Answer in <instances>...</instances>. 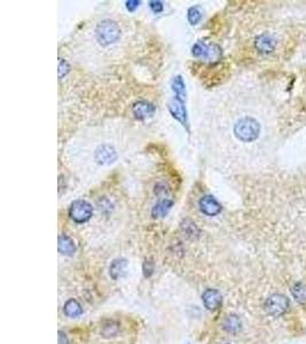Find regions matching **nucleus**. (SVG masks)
<instances>
[{
	"mask_svg": "<svg viewBox=\"0 0 306 344\" xmlns=\"http://www.w3.org/2000/svg\"><path fill=\"white\" fill-rule=\"evenodd\" d=\"M70 70L69 64H68L67 61H64L62 59H60L59 61V77L62 78L63 76H66L68 72Z\"/></svg>",
	"mask_w": 306,
	"mask_h": 344,
	"instance_id": "obj_23",
	"label": "nucleus"
},
{
	"mask_svg": "<svg viewBox=\"0 0 306 344\" xmlns=\"http://www.w3.org/2000/svg\"><path fill=\"white\" fill-rule=\"evenodd\" d=\"M139 5H140V1H136V0H134V1H128L127 2V8L129 10H134V9L138 8Z\"/></svg>",
	"mask_w": 306,
	"mask_h": 344,
	"instance_id": "obj_26",
	"label": "nucleus"
},
{
	"mask_svg": "<svg viewBox=\"0 0 306 344\" xmlns=\"http://www.w3.org/2000/svg\"><path fill=\"white\" fill-rule=\"evenodd\" d=\"M57 339H59V344H70L66 333H63V332L60 331L59 335H57Z\"/></svg>",
	"mask_w": 306,
	"mask_h": 344,
	"instance_id": "obj_25",
	"label": "nucleus"
},
{
	"mask_svg": "<svg viewBox=\"0 0 306 344\" xmlns=\"http://www.w3.org/2000/svg\"><path fill=\"white\" fill-rule=\"evenodd\" d=\"M59 251L64 256H74L76 252V245L74 240L68 235H60L59 237Z\"/></svg>",
	"mask_w": 306,
	"mask_h": 344,
	"instance_id": "obj_13",
	"label": "nucleus"
},
{
	"mask_svg": "<svg viewBox=\"0 0 306 344\" xmlns=\"http://www.w3.org/2000/svg\"><path fill=\"white\" fill-rule=\"evenodd\" d=\"M255 46L258 52L267 54L274 50L276 46V41L272 35L262 34L261 36H258L257 39H256Z\"/></svg>",
	"mask_w": 306,
	"mask_h": 344,
	"instance_id": "obj_9",
	"label": "nucleus"
},
{
	"mask_svg": "<svg viewBox=\"0 0 306 344\" xmlns=\"http://www.w3.org/2000/svg\"><path fill=\"white\" fill-rule=\"evenodd\" d=\"M128 269V260L124 258H117L114 259L111 262L109 266V274L114 280H118V279L123 278L127 274Z\"/></svg>",
	"mask_w": 306,
	"mask_h": 344,
	"instance_id": "obj_12",
	"label": "nucleus"
},
{
	"mask_svg": "<svg viewBox=\"0 0 306 344\" xmlns=\"http://www.w3.org/2000/svg\"><path fill=\"white\" fill-rule=\"evenodd\" d=\"M183 102H185V101H181L177 99V98H174V100L169 104V109H170L171 115L174 116L175 119H178L182 125H187V113Z\"/></svg>",
	"mask_w": 306,
	"mask_h": 344,
	"instance_id": "obj_10",
	"label": "nucleus"
},
{
	"mask_svg": "<svg viewBox=\"0 0 306 344\" xmlns=\"http://www.w3.org/2000/svg\"><path fill=\"white\" fill-rule=\"evenodd\" d=\"M63 312L67 317L69 318H77L79 316H82L83 307L81 304H79L78 300L70 298L68 299L66 304L63 305Z\"/></svg>",
	"mask_w": 306,
	"mask_h": 344,
	"instance_id": "obj_15",
	"label": "nucleus"
},
{
	"mask_svg": "<svg viewBox=\"0 0 306 344\" xmlns=\"http://www.w3.org/2000/svg\"><path fill=\"white\" fill-rule=\"evenodd\" d=\"M199 206L201 212L209 217L217 216L221 211V204L211 195H205V197H201L199 201Z\"/></svg>",
	"mask_w": 306,
	"mask_h": 344,
	"instance_id": "obj_6",
	"label": "nucleus"
},
{
	"mask_svg": "<svg viewBox=\"0 0 306 344\" xmlns=\"http://www.w3.org/2000/svg\"><path fill=\"white\" fill-rule=\"evenodd\" d=\"M172 205H174V202L171 200H168V198H165V200H162L158 202V203L155 204V206L152 210V215L154 218H162V217L167 216L169 211H170Z\"/></svg>",
	"mask_w": 306,
	"mask_h": 344,
	"instance_id": "obj_16",
	"label": "nucleus"
},
{
	"mask_svg": "<svg viewBox=\"0 0 306 344\" xmlns=\"http://www.w3.org/2000/svg\"><path fill=\"white\" fill-rule=\"evenodd\" d=\"M225 344H229V343H225Z\"/></svg>",
	"mask_w": 306,
	"mask_h": 344,
	"instance_id": "obj_27",
	"label": "nucleus"
},
{
	"mask_svg": "<svg viewBox=\"0 0 306 344\" xmlns=\"http://www.w3.org/2000/svg\"><path fill=\"white\" fill-rule=\"evenodd\" d=\"M149 6H150V8H152V10H153L154 13H161L162 10H163V8H164L163 2H162V1H150Z\"/></svg>",
	"mask_w": 306,
	"mask_h": 344,
	"instance_id": "obj_24",
	"label": "nucleus"
},
{
	"mask_svg": "<svg viewBox=\"0 0 306 344\" xmlns=\"http://www.w3.org/2000/svg\"><path fill=\"white\" fill-rule=\"evenodd\" d=\"M116 150L114 149V147L109 146V145H102L95 151V160L100 164H110V163L116 161Z\"/></svg>",
	"mask_w": 306,
	"mask_h": 344,
	"instance_id": "obj_8",
	"label": "nucleus"
},
{
	"mask_svg": "<svg viewBox=\"0 0 306 344\" xmlns=\"http://www.w3.org/2000/svg\"><path fill=\"white\" fill-rule=\"evenodd\" d=\"M118 332H120V324L116 321H108L107 324H104L102 326L101 329V335L103 338H114V336H116L118 334Z\"/></svg>",
	"mask_w": 306,
	"mask_h": 344,
	"instance_id": "obj_19",
	"label": "nucleus"
},
{
	"mask_svg": "<svg viewBox=\"0 0 306 344\" xmlns=\"http://www.w3.org/2000/svg\"><path fill=\"white\" fill-rule=\"evenodd\" d=\"M291 294H293L294 298L297 300L300 304L306 303V285L303 282H297L291 288Z\"/></svg>",
	"mask_w": 306,
	"mask_h": 344,
	"instance_id": "obj_18",
	"label": "nucleus"
},
{
	"mask_svg": "<svg viewBox=\"0 0 306 344\" xmlns=\"http://www.w3.org/2000/svg\"><path fill=\"white\" fill-rule=\"evenodd\" d=\"M203 305L209 311H217L221 306L222 295L217 289H207L202 294Z\"/></svg>",
	"mask_w": 306,
	"mask_h": 344,
	"instance_id": "obj_7",
	"label": "nucleus"
},
{
	"mask_svg": "<svg viewBox=\"0 0 306 344\" xmlns=\"http://www.w3.org/2000/svg\"><path fill=\"white\" fill-rule=\"evenodd\" d=\"M289 299L282 294H273L266 299L265 310L269 316L281 317L289 310Z\"/></svg>",
	"mask_w": 306,
	"mask_h": 344,
	"instance_id": "obj_3",
	"label": "nucleus"
},
{
	"mask_svg": "<svg viewBox=\"0 0 306 344\" xmlns=\"http://www.w3.org/2000/svg\"><path fill=\"white\" fill-rule=\"evenodd\" d=\"M142 270H143V275H145V278H149L150 275L154 273V263L152 262V260H145Z\"/></svg>",
	"mask_w": 306,
	"mask_h": 344,
	"instance_id": "obj_22",
	"label": "nucleus"
},
{
	"mask_svg": "<svg viewBox=\"0 0 306 344\" xmlns=\"http://www.w3.org/2000/svg\"><path fill=\"white\" fill-rule=\"evenodd\" d=\"M182 231L185 232V234L189 239H194L195 237L197 238L200 234V231L195 225V223L190 222V220H185V222L182 223Z\"/></svg>",
	"mask_w": 306,
	"mask_h": 344,
	"instance_id": "obj_20",
	"label": "nucleus"
},
{
	"mask_svg": "<svg viewBox=\"0 0 306 344\" xmlns=\"http://www.w3.org/2000/svg\"><path fill=\"white\" fill-rule=\"evenodd\" d=\"M155 107L152 103L147 102V101H139L132 108L133 115L138 119H147L155 114Z\"/></svg>",
	"mask_w": 306,
	"mask_h": 344,
	"instance_id": "obj_11",
	"label": "nucleus"
},
{
	"mask_svg": "<svg viewBox=\"0 0 306 344\" xmlns=\"http://www.w3.org/2000/svg\"><path fill=\"white\" fill-rule=\"evenodd\" d=\"M202 19V9L200 6L190 7L188 9V21L190 24H197Z\"/></svg>",
	"mask_w": 306,
	"mask_h": 344,
	"instance_id": "obj_21",
	"label": "nucleus"
},
{
	"mask_svg": "<svg viewBox=\"0 0 306 344\" xmlns=\"http://www.w3.org/2000/svg\"><path fill=\"white\" fill-rule=\"evenodd\" d=\"M171 86H172V91H174L175 93V98H177V99L181 101H185L186 88H185V82L182 81L181 76H175V77L172 79Z\"/></svg>",
	"mask_w": 306,
	"mask_h": 344,
	"instance_id": "obj_17",
	"label": "nucleus"
},
{
	"mask_svg": "<svg viewBox=\"0 0 306 344\" xmlns=\"http://www.w3.org/2000/svg\"><path fill=\"white\" fill-rule=\"evenodd\" d=\"M93 215L92 205L84 200L75 201L69 208V217L76 224H84L91 219Z\"/></svg>",
	"mask_w": 306,
	"mask_h": 344,
	"instance_id": "obj_4",
	"label": "nucleus"
},
{
	"mask_svg": "<svg viewBox=\"0 0 306 344\" xmlns=\"http://www.w3.org/2000/svg\"><path fill=\"white\" fill-rule=\"evenodd\" d=\"M96 39L102 46H108L114 44L120 39L121 29L115 21L104 20L100 22L95 30Z\"/></svg>",
	"mask_w": 306,
	"mask_h": 344,
	"instance_id": "obj_2",
	"label": "nucleus"
},
{
	"mask_svg": "<svg viewBox=\"0 0 306 344\" xmlns=\"http://www.w3.org/2000/svg\"><path fill=\"white\" fill-rule=\"evenodd\" d=\"M222 328L229 334H236L242 328V321L236 314H230L222 322Z\"/></svg>",
	"mask_w": 306,
	"mask_h": 344,
	"instance_id": "obj_14",
	"label": "nucleus"
},
{
	"mask_svg": "<svg viewBox=\"0 0 306 344\" xmlns=\"http://www.w3.org/2000/svg\"><path fill=\"white\" fill-rule=\"evenodd\" d=\"M262 125L251 116H244L234 125V135L242 143H254L261 136Z\"/></svg>",
	"mask_w": 306,
	"mask_h": 344,
	"instance_id": "obj_1",
	"label": "nucleus"
},
{
	"mask_svg": "<svg viewBox=\"0 0 306 344\" xmlns=\"http://www.w3.org/2000/svg\"><path fill=\"white\" fill-rule=\"evenodd\" d=\"M192 53L195 57L205 60H218L221 55V49L215 44H207L204 42H197L193 46Z\"/></svg>",
	"mask_w": 306,
	"mask_h": 344,
	"instance_id": "obj_5",
	"label": "nucleus"
}]
</instances>
